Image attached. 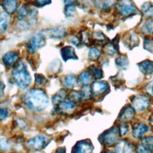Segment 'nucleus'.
Returning a JSON list of instances; mask_svg holds the SVG:
<instances>
[{
    "label": "nucleus",
    "mask_w": 153,
    "mask_h": 153,
    "mask_svg": "<svg viewBox=\"0 0 153 153\" xmlns=\"http://www.w3.org/2000/svg\"><path fill=\"white\" fill-rule=\"evenodd\" d=\"M93 39L95 40V41L99 43L103 42L106 39V36L100 32H96L93 33Z\"/></svg>",
    "instance_id": "obj_35"
},
{
    "label": "nucleus",
    "mask_w": 153,
    "mask_h": 153,
    "mask_svg": "<svg viewBox=\"0 0 153 153\" xmlns=\"http://www.w3.org/2000/svg\"><path fill=\"white\" fill-rule=\"evenodd\" d=\"M66 91L64 89H61L59 90L53 97L52 102L54 106L58 105L60 102L64 101L65 97L66 96Z\"/></svg>",
    "instance_id": "obj_20"
},
{
    "label": "nucleus",
    "mask_w": 153,
    "mask_h": 153,
    "mask_svg": "<svg viewBox=\"0 0 153 153\" xmlns=\"http://www.w3.org/2000/svg\"><path fill=\"white\" fill-rule=\"evenodd\" d=\"M71 97L72 99L76 100L77 102H81L82 100H83L81 91H73L71 93Z\"/></svg>",
    "instance_id": "obj_36"
},
{
    "label": "nucleus",
    "mask_w": 153,
    "mask_h": 153,
    "mask_svg": "<svg viewBox=\"0 0 153 153\" xmlns=\"http://www.w3.org/2000/svg\"><path fill=\"white\" fill-rule=\"evenodd\" d=\"M45 43V39L44 36L41 33H36L30 38L28 42V51L30 54H33L38 49L44 46Z\"/></svg>",
    "instance_id": "obj_4"
},
{
    "label": "nucleus",
    "mask_w": 153,
    "mask_h": 153,
    "mask_svg": "<svg viewBox=\"0 0 153 153\" xmlns=\"http://www.w3.org/2000/svg\"><path fill=\"white\" fill-rule=\"evenodd\" d=\"M143 47L147 51L153 53V39L145 38L143 42Z\"/></svg>",
    "instance_id": "obj_33"
},
{
    "label": "nucleus",
    "mask_w": 153,
    "mask_h": 153,
    "mask_svg": "<svg viewBox=\"0 0 153 153\" xmlns=\"http://www.w3.org/2000/svg\"><path fill=\"white\" fill-rule=\"evenodd\" d=\"M115 153H133V148L132 145L127 140H120L116 145Z\"/></svg>",
    "instance_id": "obj_11"
},
{
    "label": "nucleus",
    "mask_w": 153,
    "mask_h": 153,
    "mask_svg": "<svg viewBox=\"0 0 153 153\" xmlns=\"http://www.w3.org/2000/svg\"><path fill=\"white\" fill-rule=\"evenodd\" d=\"M35 2L39 6H44V5L50 4L51 1H45V0H44V1L41 0V1H35Z\"/></svg>",
    "instance_id": "obj_42"
},
{
    "label": "nucleus",
    "mask_w": 153,
    "mask_h": 153,
    "mask_svg": "<svg viewBox=\"0 0 153 153\" xmlns=\"http://www.w3.org/2000/svg\"><path fill=\"white\" fill-rule=\"evenodd\" d=\"M91 91L93 96H97L104 93L108 88V84L105 81H95L91 86Z\"/></svg>",
    "instance_id": "obj_10"
},
{
    "label": "nucleus",
    "mask_w": 153,
    "mask_h": 153,
    "mask_svg": "<svg viewBox=\"0 0 153 153\" xmlns=\"http://www.w3.org/2000/svg\"><path fill=\"white\" fill-rule=\"evenodd\" d=\"M136 153H151L148 150L145 148L142 145L139 144L136 148Z\"/></svg>",
    "instance_id": "obj_38"
},
{
    "label": "nucleus",
    "mask_w": 153,
    "mask_h": 153,
    "mask_svg": "<svg viewBox=\"0 0 153 153\" xmlns=\"http://www.w3.org/2000/svg\"><path fill=\"white\" fill-rule=\"evenodd\" d=\"M14 81L16 85L22 89L27 88L31 82V76L27 71L26 65L23 62H19L12 72Z\"/></svg>",
    "instance_id": "obj_2"
},
{
    "label": "nucleus",
    "mask_w": 153,
    "mask_h": 153,
    "mask_svg": "<svg viewBox=\"0 0 153 153\" xmlns=\"http://www.w3.org/2000/svg\"><path fill=\"white\" fill-rule=\"evenodd\" d=\"M17 121H18V125L20 128H22L23 129H25L26 128L27 125L24 120H23L22 119H19Z\"/></svg>",
    "instance_id": "obj_43"
},
{
    "label": "nucleus",
    "mask_w": 153,
    "mask_h": 153,
    "mask_svg": "<svg viewBox=\"0 0 153 153\" xmlns=\"http://www.w3.org/2000/svg\"><path fill=\"white\" fill-rule=\"evenodd\" d=\"M65 14L67 17H72L75 14V5L73 1H65Z\"/></svg>",
    "instance_id": "obj_21"
},
{
    "label": "nucleus",
    "mask_w": 153,
    "mask_h": 153,
    "mask_svg": "<svg viewBox=\"0 0 153 153\" xmlns=\"http://www.w3.org/2000/svg\"><path fill=\"white\" fill-rule=\"evenodd\" d=\"M61 56L65 62L69 59H77L74 48L71 46H66L61 49Z\"/></svg>",
    "instance_id": "obj_14"
},
{
    "label": "nucleus",
    "mask_w": 153,
    "mask_h": 153,
    "mask_svg": "<svg viewBox=\"0 0 153 153\" xmlns=\"http://www.w3.org/2000/svg\"><path fill=\"white\" fill-rule=\"evenodd\" d=\"M8 18L6 14L1 13L0 17V28L1 32L6 30L8 26Z\"/></svg>",
    "instance_id": "obj_32"
},
{
    "label": "nucleus",
    "mask_w": 153,
    "mask_h": 153,
    "mask_svg": "<svg viewBox=\"0 0 153 153\" xmlns=\"http://www.w3.org/2000/svg\"><path fill=\"white\" fill-rule=\"evenodd\" d=\"M71 42L75 45L76 46H79V45L81 44L80 43V41L79 40V39L76 37V36H74L72 37V38L71 39Z\"/></svg>",
    "instance_id": "obj_44"
},
{
    "label": "nucleus",
    "mask_w": 153,
    "mask_h": 153,
    "mask_svg": "<svg viewBox=\"0 0 153 153\" xmlns=\"http://www.w3.org/2000/svg\"><path fill=\"white\" fill-rule=\"evenodd\" d=\"M150 152L153 151V137L148 136L143 138L140 143Z\"/></svg>",
    "instance_id": "obj_24"
},
{
    "label": "nucleus",
    "mask_w": 153,
    "mask_h": 153,
    "mask_svg": "<svg viewBox=\"0 0 153 153\" xmlns=\"http://www.w3.org/2000/svg\"><path fill=\"white\" fill-rule=\"evenodd\" d=\"M146 91L150 95L153 96V81L150 82L146 87Z\"/></svg>",
    "instance_id": "obj_40"
},
{
    "label": "nucleus",
    "mask_w": 153,
    "mask_h": 153,
    "mask_svg": "<svg viewBox=\"0 0 153 153\" xmlns=\"http://www.w3.org/2000/svg\"><path fill=\"white\" fill-rule=\"evenodd\" d=\"M118 40L117 38H114L111 42L106 43L103 47L104 52L109 55H114L118 51Z\"/></svg>",
    "instance_id": "obj_15"
},
{
    "label": "nucleus",
    "mask_w": 153,
    "mask_h": 153,
    "mask_svg": "<svg viewBox=\"0 0 153 153\" xmlns=\"http://www.w3.org/2000/svg\"><path fill=\"white\" fill-rule=\"evenodd\" d=\"M23 101L28 109L34 112H42L49 105L47 94L41 88H32L28 90L23 95Z\"/></svg>",
    "instance_id": "obj_1"
},
{
    "label": "nucleus",
    "mask_w": 153,
    "mask_h": 153,
    "mask_svg": "<svg viewBox=\"0 0 153 153\" xmlns=\"http://www.w3.org/2000/svg\"><path fill=\"white\" fill-rule=\"evenodd\" d=\"M8 111L5 109V108H1V111H0V117H1V119L2 120H3L4 119L6 118L8 116Z\"/></svg>",
    "instance_id": "obj_41"
},
{
    "label": "nucleus",
    "mask_w": 153,
    "mask_h": 153,
    "mask_svg": "<svg viewBox=\"0 0 153 153\" xmlns=\"http://www.w3.org/2000/svg\"><path fill=\"white\" fill-rule=\"evenodd\" d=\"M142 12L145 16L151 17L153 16V5L148 2H145L142 6Z\"/></svg>",
    "instance_id": "obj_25"
},
{
    "label": "nucleus",
    "mask_w": 153,
    "mask_h": 153,
    "mask_svg": "<svg viewBox=\"0 0 153 153\" xmlns=\"http://www.w3.org/2000/svg\"><path fill=\"white\" fill-rule=\"evenodd\" d=\"M81 92L83 99H90L93 96L91 91V88L88 85H83L81 90Z\"/></svg>",
    "instance_id": "obj_28"
},
{
    "label": "nucleus",
    "mask_w": 153,
    "mask_h": 153,
    "mask_svg": "<svg viewBox=\"0 0 153 153\" xmlns=\"http://www.w3.org/2000/svg\"><path fill=\"white\" fill-rule=\"evenodd\" d=\"M76 82L75 76L72 74L66 75L64 79V85L67 88H72L74 87Z\"/></svg>",
    "instance_id": "obj_27"
},
{
    "label": "nucleus",
    "mask_w": 153,
    "mask_h": 153,
    "mask_svg": "<svg viewBox=\"0 0 153 153\" xmlns=\"http://www.w3.org/2000/svg\"><path fill=\"white\" fill-rule=\"evenodd\" d=\"M91 76L89 72L84 71L78 76V81L79 84H82L83 85H88L91 80Z\"/></svg>",
    "instance_id": "obj_22"
},
{
    "label": "nucleus",
    "mask_w": 153,
    "mask_h": 153,
    "mask_svg": "<svg viewBox=\"0 0 153 153\" xmlns=\"http://www.w3.org/2000/svg\"><path fill=\"white\" fill-rule=\"evenodd\" d=\"M30 7L27 6L26 5H23L18 12V18L20 20H23L25 19L26 17L27 18L30 14L31 11Z\"/></svg>",
    "instance_id": "obj_23"
},
{
    "label": "nucleus",
    "mask_w": 153,
    "mask_h": 153,
    "mask_svg": "<svg viewBox=\"0 0 153 153\" xmlns=\"http://www.w3.org/2000/svg\"><path fill=\"white\" fill-rule=\"evenodd\" d=\"M132 107L137 112L145 110L149 105V98L144 95L135 96L131 100Z\"/></svg>",
    "instance_id": "obj_6"
},
{
    "label": "nucleus",
    "mask_w": 153,
    "mask_h": 153,
    "mask_svg": "<svg viewBox=\"0 0 153 153\" xmlns=\"http://www.w3.org/2000/svg\"><path fill=\"white\" fill-rule=\"evenodd\" d=\"M93 146L88 140L78 142L74 147L72 153H92Z\"/></svg>",
    "instance_id": "obj_8"
},
{
    "label": "nucleus",
    "mask_w": 153,
    "mask_h": 153,
    "mask_svg": "<svg viewBox=\"0 0 153 153\" xmlns=\"http://www.w3.org/2000/svg\"><path fill=\"white\" fill-rule=\"evenodd\" d=\"M47 79L41 74H36L35 75V83L37 85H43L47 82Z\"/></svg>",
    "instance_id": "obj_34"
},
{
    "label": "nucleus",
    "mask_w": 153,
    "mask_h": 153,
    "mask_svg": "<svg viewBox=\"0 0 153 153\" xmlns=\"http://www.w3.org/2000/svg\"><path fill=\"white\" fill-rule=\"evenodd\" d=\"M138 66L140 71L145 74L149 75L153 73V62L145 60L142 62L138 63Z\"/></svg>",
    "instance_id": "obj_17"
},
{
    "label": "nucleus",
    "mask_w": 153,
    "mask_h": 153,
    "mask_svg": "<svg viewBox=\"0 0 153 153\" xmlns=\"http://www.w3.org/2000/svg\"><path fill=\"white\" fill-rule=\"evenodd\" d=\"M19 59V54L14 51H10L5 54L2 60L4 64L7 66H13Z\"/></svg>",
    "instance_id": "obj_12"
},
{
    "label": "nucleus",
    "mask_w": 153,
    "mask_h": 153,
    "mask_svg": "<svg viewBox=\"0 0 153 153\" xmlns=\"http://www.w3.org/2000/svg\"><path fill=\"white\" fill-rule=\"evenodd\" d=\"M120 130V134L122 136H124L126 133L128 132V126L126 125H123L121 126V127L119 128Z\"/></svg>",
    "instance_id": "obj_39"
},
{
    "label": "nucleus",
    "mask_w": 153,
    "mask_h": 153,
    "mask_svg": "<svg viewBox=\"0 0 153 153\" xmlns=\"http://www.w3.org/2000/svg\"><path fill=\"white\" fill-rule=\"evenodd\" d=\"M48 143V139L42 135L36 136L29 140L26 143V146L32 150H40L44 148Z\"/></svg>",
    "instance_id": "obj_5"
},
{
    "label": "nucleus",
    "mask_w": 153,
    "mask_h": 153,
    "mask_svg": "<svg viewBox=\"0 0 153 153\" xmlns=\"http://www.w3.org/2000/svg\"><path fill=\"white\" fill-rule=\"evenodd\" d=\"M1 5L5 11L8 14L14 13L17 8V2L14 0H5L1 2Z\"/></svg>",
    "instance_id": "obj_16"
},
{
    "label": "nucleus",
    "mask_w": 153,
    "mask_h": 153,
    "mask_svg": "<svg viewBox=\"0 0 153 153\" xmlns=\"http://www.w3.org/2000/svg\"><path fill=\"white\" fill-rule=\"evenodd\" d=\"M76 106L75 103L72 100H66L60 102L57 105V109L60 112H69L73 111Z\"/></svg>",
    "instance_id": "obj_18"
},
{
    "label": "nucleus",
    "mask_w": 153,
    "mask_h": 153,
    "mask_svg": "<svg viewBox=\"0 0 153 153\" xmlns=\"http://www.w3.org/2000/svg\"><path fill=\"white\" fill-rule=\"evenodd\" d=\"M104 153H114V152H110V151H109V152H104Z\"/></svg>",
    "instance_id": "obj_46"
},
{
    "label": "nucleus",
    "mask_w": 153,
    "mask_h": 153,
    "mask_svg": "<svg viewBox=\"0 0 153 153\" xmlns=\"http://www.w3.org/2000/svg\"><path fill=\"white\" fill-rule=\"evenodd\" d=\"M134 109L132 106H126L121 112L119 115L120 121L123 123H126L130 121L134 117Z\"/></svg>",
    "instance_id": "obj_9"
},
{
    "label": "nucleus",
    "mask_w": 153,
    "mask_h": 153,
    "mask_svg": "<svg viewBox=\"0 0 153 153\" xmlns=\"http://www.w3.org/2000/svg\"><path fill=\"white\" fill-rule=\"evenodd\" d=\"M143 30L147 33H153V20L149 19L145 21L142 26Z\"/></svg>",
    "instance_id": "obj_30"
},
{
    "label": "nucleus",
    "mask_w": 153,
    "mask_h": 153,
    "mask_svg": "<svg viewBox=\"0 0 153 153\" xmlns=\"http://www.w3.org/2000/svg\"><path fill=\"white\" fill-rule=\"evenodd\" d=\"M117 8L118 11L124 16H128L137 11V8L129 1H118L116 4Z\"/></svg>",
    "instance_id": "obj_7"
},
{
    "label": "nucleus",
    "mask_w": 153,
    "mask_h": 153,
    "mask_svg": "<svg viewBox=\"0 0 153 153\" xmlns=\"http://www.w3.org/2000/svg\"><path fill=\"white\" fill-rule=\"evenodd\" d=\"M100 56V51L96 47H91L88 51V58L91 60H97Z\"/></svg>",
    "instance_id": "obj_29"
},
{
    "label": "nucleus",
    "mask_w": 153,
    "mask_h": 153,
    "mask_svg": "<svg viewBox=\"0 0 153 153\" xmlns=\"http://www.w3.org/2000/svg\"><path fill=\"white\" fill-rule=\"evenodd\" d=\"M89 71L91 76L94 79H98L101 78L103 76L102 71L95 66H93V65L90 66L89 67Z\"/></svg>",
    "instance_id": "obj_26"
},
{
    "label": "nucleus",
    "mask_w": 153,
    "mask_h": 153,
    "mask_svg": "<svg viewBox=\"0 0 153 153\" xmlns=\"http://www.w3.org/2000/svg\"><path fill=\"white\" fill-rule=\"evenodd\" d=\"M50 36L53 38L62 39L65 36V30L63 27H57L48 30Z\"/></svg>",
    "instance_id": "obj_19"
},
{
    "label": "nucleus",
    "mask_w": 153,
    "mask_h": 153,
    "mask_svg": "<svg viewBox=\"0 0 153 153\" xmlns=\"http://www.w3.org/2000/svg\"><path fill=\"white\" fill-rule=\"evenodd\" d=\"M115 63L120 68L126 67L128 64V59L126 56H120L115 59Z\"/></svg>",
    "instance_id": "obj_31"
},
{
    "label": "nucleus",
    "mask_w": 153,
    "mask_h": 153,
    "mask_svg": "<svg viewBox=\"0 0 153 153\" xmlns=\"http://www.w3.org/2000/svg\"><path fill=\"white\" fill-rule=\"evenodd\" d=\"M120 134L119 128L113 127L105 131L100 136L102 142L106 146H111L116 143Z\"/></svg>",
    "instance_id": "obj_3"
},
{
    "label": "nucleus",
    "mask_w": 153,
    "mask_h": 153,
    "mask_svg": "<svg viewBox=\"0 0 153 153\" xmlns=\"http://www.w3.org/2000/svg\"><path fill=\"white\" fill-rule=\"evenodd\" d=\"M148 130V127L142 123H135L132 127V134L134 138L140 139Z\"/></svg>",
    "instance_id": "obj_13"
},
{
    "label": "nucleus",
    "mask_w": 153,
    "mask_h": 153,
    "mask_svg": "<svg viewBox=\"0 0 153 153\" xmlns=\"http://www.w3.org/2000/svg\"><path fill=\"white\" fill-rule=\"evenodd\" d=\"M54 153H66L65 148H59L56 149Z\"/></svg>",
    "instance_id": "obj_45"
},
{
    "label": "nucleus",
    "mask_w": 153,
    "mask_h": 153,
    "mask_svg": "<svg viewBox=\"0 0 153 153\" xmlns=\"http://www.w3.org/2000/svg\"><path fill=\"white\" fill-rule=\"evenodd\" d=\"M114 1H96V3L97 4V5L102 8H106L111 5Z\"/></svg>",
    "instance_id": "obj_37"
}]
</instances>
